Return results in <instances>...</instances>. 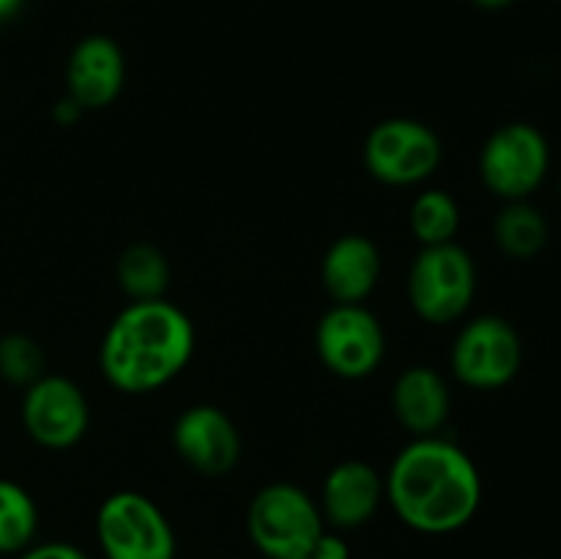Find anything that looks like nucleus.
Masks as SVG:
<instances>
[{"mask_svg": "<svg viewBox=\"0 0 561 559\" xmlns=\"http://www.w3.org/2000/svg\"><path fill=\"white\" fill-rule=\"evenodd\" d=\"M383 488L394 515L420 535H453L474 521L482 504V477L471 455L438 436L405 444Z\"/></svg>", "mask_w": 561, "mask_h": 559, "instance_id": "nucleus-1", "label": "nucleus"}, {"mask_svg": "<svg viewBox=\"0 0 561 559\" xmlns=\"http://www.w3.org/2000/svg\"><path fill=\"white\" fill-rule=\"evenodd\" d=\"M195 354V327L168 299L131 301L113 318L99 349L104 378L126 395L173 381Z\"/></svg>", "mask_w": 561, "mask_h": 559, "instance_id": "nucleus-2", "label": "nucleus"}, {"mask_svg": "<svg viewBox=\"0 0 561 559\" xmlns=\"http://www.w3.org/2000/svg\"><path fill=\"white\" fill-rule=\"evenodd\" d=\"M327 529L321 507L294 482H268L247 510V535L266 559L305 557Z\"/></svg>", "mask_w": 561, "mask_h": 559, "instance_id": "nucleus-3", "label": "nucleus"}, {"mask_svg": "<svg viewBox=\"0 0 561 559\" xmlns=\"http://www.w3.org/2000/svg\"><path fill=\"white\" fill-rule=\"evenodd\" d=\"M477 294L474 258L458 241L422 247L409 272V301L422 321L444 327L469 310Z\"/></svg>", "mask_w": 561, "mask_h": 559, "instance_id": "nucleus-4", "label": "nucleus"}, {"mask_svg": "<svg viewBox=\"0 0 561 559\" xmlns=\"http://www.w3.org/2000/svg\"><path fill=\"white\" fill-rule=\"evenodd\" d=\"M551 170L548 137L529 121H510L491 132L480 151V179L504 203L529 201Z\"/></svg>", "mask_w": 561, "mask_h": 559, "instance_id": "nucleus-5", "label": "nucleus"}, {"mask_svg": "<svg viewBox=\"0 0 561 559\" xmlns=\"http://www.w3.org/2000/svg\"><path fill=\"white\" fill-rule=\"evenodd\" d=\"M104 559H179L168 515L140 491L110 493L96 513Z\"/></svg>", "mask_w": 561, "mask_h": 559, "instance_id": "nucleus-6", "label": "nucleus"}, {"mask_svg": "<svg viewBox=\"0 0 561 559\" xmlns=\"http://www.w3.org/2000/svg\"><path fill=\"white\" fill-rule=\"evenodd\" d=\"M449 365L463 387L482 392L507 387L524 365L518 329L502 316L474 318L455 338Z\"/></svg>", "mask_w": 561, "mask_h": 559, "instance_id": "nucleus-7", "label": "nucleus"}, {"mask_svg": "<svg viewBox=\"0 0 561 559\" xmlns=\"http://www.w3.org/2000/svg\"><path fill=\"white\" fill-rule=\"evenodd\" d=\"M442 140L416 118H387L365 140V164L373 179L389 186H411L431 179L442 164Z\"/></svg>", "mask_w": 561, "mask_h": 559, "instance_id": "nucleus-8", "label": "nucleus"}, {"mask_svg": "<svg viewBox=\"0 0 561 559\" xmlns=\"http://www.w3.org/2000/svg\"><path fill=\"white\" fill-rule=\"evenodd\" d=\"M316 351L327 370L356 381L378 370L387 338L376 312L365 305H332L316 327Z\"/></svg>", "mask_w": 561, "mask_h": 559, "instance_id": "nucleus-9", "label": "nucleus"}, {"mask_svg": "<svg viewBox=\"0 0 561 559\" xmlns=\"http://www.w3.org/2000/svg\"><path fill=\"white\" fill-rule=\"evenodd\" d=\"M91 409L88 398L71 378L42 376L25 387L22 425L27 436L47 449H69L85 436Z\"/></svg>", "mask_w": 561, "mask_h": 559, "instance_id": "nucleus-10", "label": "nucleus"}, {"mask_svg": "<svg viewBox=\"0 0 561 559\" xmlns=\"http://www.w3.org/2000/svg\"><path fill=\"white\" fill-rule=\"evenodd\" d=\"M173 447L190 469L206 477H222L241 458V436L233 420L211 403L181 411L173 425Z\"/></svg>", "mask_w": 561, "mask_h": 559, "instance_id": "nucleus-11", "label": "nucleus"}, {"mask_svg": "<svg viewBox=\"0 0 561 559\" xmlns=\"http://www.w3.org/2000/svg\"><path fill=\"white\" fill-rule=\"evenodd\" d=\"M383 497H387L383 477L365 460L351 458L340 460L323 477L318 507L334 532H351L373 521Z\"/></svg>", "mask_w": 561, "mask_h": 559, "instance_id": "nucleus-12", "label": "nucleus"}, {"mask_svg": "<svg viewBox=\"0 0 561 559\" xmlns=\"http://www.w3.org/2000/svg\"><path fill=\"white\" fill-rule=\"evenodd\" d=\"M126 60L110 36L93 33L75 44L66 66V88L80 110H102L124 91Z\"/></svg>", "mask_w": 561, "mask_h": 559, "instance_id": "nucleus-13", "label": "nucleus"}, {"mask_svg": "<svg viewBox=\"0 0 561 559\" xmlns=\"http://www.w3.org/2000/svg\"><path fill=\"white\" fill-rule=\"evenodd\" d=\"M381 277V252L362 233H345L329 244L321 261V283L334 305H362Z\"/></svg>", "mask_w": 561, "mask_h": 559, "instance_id": "nucleus-14", "label": "nucleus"}, {"mask_svg": "<svg viewBox=\"0 0 561 559\" xmlns=\"http://www.w3.org/2000/svg\"><path fill=\"white\" fill-rule=\"evenodd\" d=\"M449 387L433 367L414 365L392 387V409L400 425L416 436H436L449 417Z\"/></svg>", "mask_w": 561, "mask_h": 559, "instance_id": "nucleus-15", "label": "nucleus"}, {"mask_svg": "<svg viewBox=\"0 0 561 559\" xmlns=\"http://www.w3.org/2000/svg\"><path fill=\"white\" fill-rule=\"evenodd\" d=\"M548 219L546 214L529 201H513L504 203L499 212L496 223H493V239L496 247L513 261H531L540 255L548 244Z\"/></svg>", "mask_w": 561, "mask_h": 559, "instance_id": "nucleus-16", "label": "nucleus"}, {"mask_svg": "<svg viewBox=\"0 0 561 559\" xmlns=\"http://www.w3.org/2000/svg\"><path fill=\"white\" fill-rule=\"evenodd\" d=\"M115 277H118L121 290L131 296V301L164 299L170 283V263L159 247L137 241L121 252Z\"/></svg>", "mask_w": 561, "mask_h": 559, "instance_id": "nucleus-17", "label": "nucleus"}, {"mask_svg": "<svg viewBox=\"0 0 561 559\" xmlns=\"http://www.w3.org/2000/svg\"><path fill=\"white\" fill-rule=\"evenodd\" d=\"M38 532V507L31 493L14 480L0 477V557H16L33 546Z\"/></svg>", "mask_w": 561, "mask_h": 559, "instance_id": "nucleus-18", "label": "nucleus"}, {"mask_svg": "<svg viewBox=\"0 0 561 559\" xmlns=\"http://www.w3.org/2000/svg\"><path fill=\"white\" fill-rule=\"evenodd\" d=\"M409 225L422 247L455 241V233L460 230L458 201L447 190H425L411 203Z\"/></svg>", "mask_w": 561, "mask_h": 559, "instance_id": "nucleus-19", "label": "nucleus"}, {"mask_svg": "<svg viewBox=\"0 0 561 559\" xmlns=\"http://www.w3.org/2000/svg\"><path fill=\"white\" fill-rule=\"evenodd\" d=\"M0 376L9 384L31 387L44 376V354L38 343L27 334H5L0 338Z\"/></svg>", "mask_w": 561, "mask_h": 559, "instance_id": "nucleus-20", "label": "nucleus"}, {"mask_svg": "<svg viewBox=\"0 0 561 559\" xmlns=\"http://www.w3.org/2000/svg\"><path fill=\"white\" fill-rule=\"evenodd\" d=\"M16 559H91L80 546L66 540H49V543H33L25 551L16 554Z\"/></svg>", "mask_w": 561, "mask_h": 559, "instance_id": "nucleus-21", "label": "nucleus"}, {"mask_svg": "<svg viewBox=\"0 0 561 559\" xmlns=\"http://www.w3.org/2000/svg\"><path fill=\"white\" fill-rule=\"evenodd\" d=\"M312 559H351V546L343 537V532L323 529V535L318 537L316 546L310 551Z\"/></svg>", "mask_w": 561, "mask_h": 559, "instance_id": "nucleus-22", "label": "nucleus"}, {"mask_svg": "<svg viewBox=\"0 0 561 559\" xmlns=\"http://www.w3.org/2000/svg\"><path fill=\"white\" fill-rule=\"evenodd\" d=\"M80 104L71 102L69 96L64 99V102H58V107H55V118L60 121V124H71V121H77V115H80Z\"/></svg>", "mask_w": 561, "mask_h": 559, "instance_id": "nucleus-23", "label": "nucleus"}, {"mask_svg": "<svg viewBox=\"0 0 561 559\" xmlns=\"http://www.w3.org/2000/svg\"><path fill=\"white\" fill-rule=\"evenodd\" d=\"M22 3H25V0H0V22H9L11 16H16Z\"/></svg>", "mask_w": 561, "mask_h": 559, "instance_id": "nucleus-24", "label": "nucleus"}, {"mask_svg": "<svg viewBox=\"0 0 561 559\" xmlns=\"http://www.w3.org/2000/svg\"><path fill=\"white\" fill-rule=\"evenodd\" d=\"M474 5H480V9L485 11H502V9H510L513 3H518V0H471Z\"/></svg>", "mask_w": 561, "mask_h": 559, "instance_id": "nucleus-25", "label": "nucleus"}, {"mask_svg": "<svg viewBox=\"0 0 561 559\" xmlns=\"http://www.w3.org/2000/svg\"><path fill=\"white\" fill-rule=\"evenodd\" d=\"M285 559H312L310 554H305V557H285Z\"/></svg>", "mask_w": 561, "mask_h": 559, "instance_id": "nucleus-26", "label": "nucleus"}, {"mask_svg": "<svg viewBox=\"0 0 561 559\" xmlns=\"http://www.w3.org/2000/svg\"><path fill=\"white\" fill-rule=\"evenodd\" d=\"M559 195H561V179H559Z\"/></svg>", "mask_w": 561, "mask_h": 559, "instance_id": "nucleus-27", "label": "nucleus"}]
</instances>
